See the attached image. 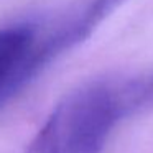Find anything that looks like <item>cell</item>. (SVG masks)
<instances>
[{"label": "cell", "instance_id": "6da1fadb", "mask_svg": "<svg viewBox=\"0 0 153 153\" xmlns=\"http://www.w3.org/2000/svg\"><path fill=\"white\" fill-rule=\"evenodd\" d=\"M153 107V69L79 86L51 112L27 153H102L122 120Z\"/></svg>", "mask_w": 153, "mask_h": 153}, {"label": "cell", "instance_id": "7a4b0ae2", "mask_svg": "<svg viewBox=\"0 0 153 153\" xmlns=\"http://www.w3.org/2000/svg\"><path fill=\"white\" fill-rule=\"evenodd\" d=\"M100 22L96 4L77 0L40 23L0 28V105L54 58L87 40Z\"/></svg>", "mask_w": 153, "mask_h": 153}]
</instances>
